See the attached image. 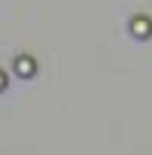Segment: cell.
I'll return each instance as SVG.
<instances>
[{
  "mask_svg": "<svg viewBox=\"0 0 152 155\" xmlns=\"http://www.w3.org/2000/svg\"><path fill=\"white\" fill-rule=\"evenodd\" d=\"M131 31H134L137 37H146V34H152V21H149L146 15H137V18L131 21Z\"/></svg>",
  "mask_w": 152,
  "mask_h": 155,
  "instance_id": "7a4b0ae2",
  "label": "cell"
},
{
  "mask_svg": "<svg viewBox=\"0 0 152 155\" xmlns=\"http://www.w3.org/2000/svg\"><path fill=\"white\" fill-rule=\"evenodd\" d=\"M15 76H21V79H31V76H37V61L31 55H18L15 58Z\"/></svg>",
  "mask_w": 152,
  "mask_h": 155,
  "instance_id": "6da1fadb",
  "label": "cell"
},
{
  "mask_svg": "<svg viewBox=\"0 0 152 155\" xmlns=\"http://www.w3.org/2000/svg\"><path fill=\"white\" fill-rule=\"evenodd\" d=\"M0 88H6V73L0 70Z\"/></svg>",
  "mask_w": 152,
  "mask_h": 155,
  "instance_id": "3957f363",
  "label": "cell"
}]
</instances>
